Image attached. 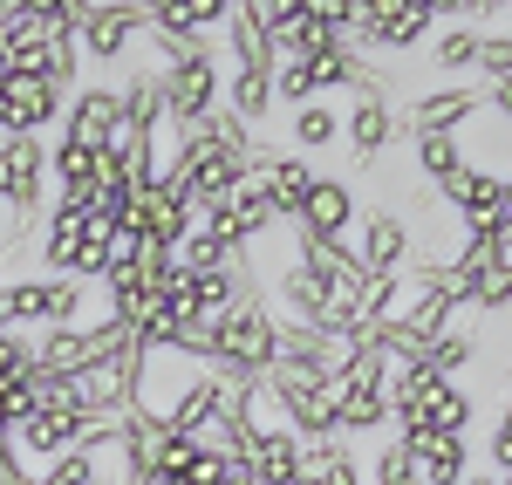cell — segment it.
Here are the masks:
<instances>
[{"label": "cell", "mask_w": 512, "mask_h": 485, "mask_svg": "<svg viewBox=\"0 0 512 485\" xmlns=\"http://www.w3.org/2000/svg\"><path fill=\"white\" fill-rule=\"evenodd\" d=\"M219 103H226V55H219V41H212V48H198L192 62L164 69V123H171V130L205 123Z\"/></svg>", "instance_id": "obj_1"}, {"label": "cell", "mask_w": 512, "mask_h": 485, "mask_svg": "<svg viewBox=\"0 0 512 485\" xmlns=\"http://www.w3.org/2000/svg\"><path fill=\"white\" fill-rule=\"evenodd\" d=\"M465 137H410V171L431 185V192H444L458 171H465Z\"/></svg>", "instance_id": "obj_15"}, {"label": "cell", "mask_w": 512, "mask_h": 485, "mask_svg": "<svg viewBox=\"0 0 512 485\" xmlns=\"http://www.w3.org/2000/svg\"><path fill=\"white\" fill-rule=\"evenodd\" d=\"M328 144H342V103L315 96V103L287 110V151H294V158H321Z\"/></svg>", "instance_id": "obj_11"}, {"label": "cell", "mask_w": 512, "mask_h": 485, "mask_svg": "<svg viewBox=\"0 0 512 485\" xmlns=\"http://www.w3.org/2000/svg\"><path fill=\"white\" fill-rule=\"evenodd\" d=\"M14 479H21V458H14V445L0 438V485H14Z\"/></svg>", "instance_id": "obj_22"}, {"label": "cell", "mask_w": 512, "mask_h": 485, "mask_svg": "<svg viewBox=\"0 0 512 485\" xmlns=\"http://www.w3.org/2000/svg\"><path fill=\"white\" fill-rule=\"evenodd\" d=\"M301 103H315V76H308V62H280V69H274V110H301Z\"/></svg>", "instance_id": "obj_20"}, {"label": "cell", "mask_w": 512, "mask_h": 485, "mask_svg": "<svg viewBox=\"0 0 512 485\" xmlns=\"http://www.w3.org/2000/svg\"><path fill=\"white\" fill-rule=\"evenodd\" d=\"M472 76H478V89H485V82H506V76H512V28H485Z\"/></svg>", "instance_id": "obj_19"}, {"label": "cell", "mask_w": 512, "mask_h": 485, "mask_svg": "<svg viewBox=\"0 0 512 485\" xmlns=\"http://www.w3.org/2000/svg\"><path fill=\"white\" fill-rule=\"evenodd\" d=\"M410 458H417V479L424 485H465L472 479V438H417Z\"/></svg>", "instance_id": "obj_13"}, {"label": "cell", "mask_w": 512, "mask_h": 485, "mask_svg": "<svg viewBox=\"0 0 512 485\" xmlns=\"http://www.w3.org/2000/svg\"><path fill=\"white\" fill-rule=\"evenodd\" d=\"M14 485H48V479H41V472H21V479H14Z\"/></svg>", "instance_id": "obj_24"}, {"label": "cell", "mask_w": 512, "mask_h": 485, "mask_svg": "<svg viewBox=\"0 0 512 485\" xmlns=\"http://www.w3.org/2000/svg\"><path fill=\"white\" fill-rule=\"evenodd\" d=\"M362 485H424V479H417V458H410V445H403V438L376 445V458H369Z\"/></svg>", "instance_id": "obj_18"}, {"label": "cell", "mask_w": 512, "mask_h": 485, "mask_svg": "<svg viewBox=\"0 0 512 485\" xmlns=\"http://www.w3.org/2000/svg\"><path fill=\"white\" fill-rule=\"evenodd\" d=\"M465 485H499V472H478V465H472V479H465Z\"/></svg>", "instance_id": "obj_23"}, {"label": "cell", "mask_w": 512, "mask_h": 485, "mask_svg": "<svg viewBox=\"0 0 512 485\" xmlns=\"http://www.w3.org/2000/svg\"><path fill=\"white\" fill-rule=\"evenodd\" d=\"M89 363H96V356H89V335H82V328H41V335H35V369H41V376L76 383Z\"/></svg>", "instance_id": "obj_14"}, {"label": "cell", "mask_w": 512, "mask_h": 485, "mask_svg": "<svg viewBox=\"0 0 512 485\" xmlns=\"http://www.w3.org/2000/svg\"><path fill=\"white\" fill-rule=\"evenodd\" d=\"M355 219H362V205H355L349 178H328V171H315V185H308V199H301L294 233H301V240H349Z\"/></svg>", "instance_id": "obj_8"}, {"label": "cell", "mask_w": 512, "mask_h": 485, "mask_svg": "<svg viewBox=\"0 0 512 485\" xmlns=\"http://www.w3.org/2000/svg\"><path fill=\"white\" fill-rule=\"evenodd\" d=\"M362 240H355V267H362V281H396V274H410V226H403V212L390 205H369L362 219Z\"/></svg>", "instance_id": "obj_4"}, {"label": "cell", "mask_w": 512, "mask_h": 485, "mask_svg": "<svg viewBox=\"0 0 512 485\" xmlns=\"http://www.w3.org/2000/svg\"><path fill=\"white\" fill-rule=\"evenodd\" d=\"M472 356H478V328H472V322H451V328H444V335L431 342V349H424V363H431L444 383H451L458 369L472 363Z\"/></svg>", "instance_id": "obj_17"}, {"label": "cell", "mask_w": 512, "mask_h": 485, "mask_svg": "<svg viewBox=\"0 0 512 485\" xmlns=\"http://www.w3.org/2000/svg\"><path fill=\"white\" fill-rule=\"evenodd\" d=\"M76 431H82V410H28L14 431H7V445L21 458V472H48L62 451H76Z\"/></svg>", "instance_id": "obj_6"}, {"label": "cell", "mask_w": 512, "mask_h": 485, "mask_svg": "<svg viewBox=\"0 0 512 485\" xmlns=\"http://www.w3.org/2000/svg\"><path fill=\"white\" fill-rule=\"evenodd\" d=\"M123 130V103H117V82H82L69 96V110L55 123L62 144H82V151H110V137Z\"/></svg>", "instance_id": "obj_5"}, {"label": "cell", "mask_w": 512, "mask_h": 485, "mask_svg": "<svg viewBox=\"0 0 512 485\" xmlns=\"http://www.w3.org/2000/svg\"><path fill=\"white\" fill-rule=\"evenodd\" d=\"M69 110V96H55L48 82L35 76H7L0 82V137H41V130H55Z\"/></svg>", "instance_id": "obj_7"}, {"label": "cell", "mask_w": 512, "mask_h": 485, "mask_svg": "<svg viewBox=\"0 0 512 485\" xmlns=\"http://www.w3.org/2000/svg\"><path fill=\"white\" fill-rule=\"evenodd\" d=\"M274 294H280V308H287L280 322H308V328H315L321 308H328V281H321L308 260H294V253H287V267L274 274Z\"/></svg>", "instance_id": "obj_12"}, {"label": "cell", "mask_w": 512, "mask_h": 485, "mask_svg": "<svg viewBox=\"0 0 512 485\" xmlns=\"http://www.w3.org/2000/svg\"><path fill=\"white\" fill-rule=\"evenodd\" d=\"M485 110H492V117L512 130V76H506V82H485Z\"/></svg>", "instance_id": "obj_21"}, {"label": "cell", "mask_w": 512, "mask_h": 485, "mask_svg": "<svg viewBox=\"0 0 512 485\" xmlns=\"http://www.w3.org/2000/svg\"><path fill=\"white\" fill-rule=\"evenodd\" d=\"M342 144H349L355 164H376L396 144V103L390 96H355L342 110Z\"/></svg>", "instance_id": "obj_9"}, {"label": "cell", "mask_w": 512, "mask_h": 485, "mask_svg": "<svg viewBox=\"0 0 512 485\" xmlns=\"http://www.w3.org/2000/svg\"><path fill=\"white\" fill-rule=\"evenodd\" d=\"M144 41V7H76V48L103 69H130Z\"/></svg>", "instance_id": "obj_3"}, {"label": "cell", "mask_w": 512, "mask_h": 485, "mask_svg": "<svg viewBox=\"0 0 512 485\" xmlns=\"http://www.w3.org/2000/svg\"><path fill=\"white\" fill-rule=\"evenodd\" d=\"M478 110H485V89L437 82V89H410V103L396 110V130H410V137H458Z\"/></svg>", "instance_id": "obj_2"}, {"label": "cell", "mask_w": 512, "mask_h": 485, "mask_svg": "<svg viewBox=\"0 0 512 485\" xmlns=\"http://www.w3.org/2000/svg\"><path fill=\"white\" fill-rule=\"evenodd\" d=\"M226 110H233L246 130H260V123L274 117V76H260V69H226Z\"/></svg>", "instance_id": "obj_16"}, {"label": "cell", "mask_w": 512, "mask_h": 485, "mask_svg": "<svg viewBox=\"0 0 512 485\" xmlns=\"http://www.w3.org/2000/svg\"><path fill=\"white\" fill-rule=\"evenodd\" d=\"M485 28H492V7H458V21H444V35L431 41V69L437 76H465V69H478V41H485Z\"/></svg>", "instance_id": "obj_10"}]
</instances>
